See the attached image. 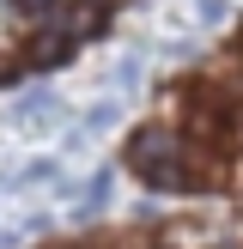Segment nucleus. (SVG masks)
Returning <instances> with one entry per match:
<instances>
[{
  "label": "nucleus",
  "instance_id": "f257e3e1",
  "mask_svg": "<svg viewBox=\"0 0 243 249\" xmlns=\"http://www.w3.org/2000/svg\"><path fill=\"white\" fill-rule=\"evenodd\" d=\"M12 116H18V122H55V97H49L43 85H31V91L12 104Z\"/></svg>",
  "mask_w": 243,
  "mask_h": 249
},
{
  "label": "nucleus",
  "instance_id": "f03ea898",
  "mask_svg": "<svg viewBox=\"0 0 243 249\" xmlns=\"http://www.w3.org/2000/svg\"><path fill=\"white\" fill-rule=\"evenodd\" d=\"M55 177V164H49V158H36V164H24V182H49Z\"/></svg>",
  "mask_w": 243,
  "mask_h": 249
},
{
  "label": "nucleus",
  "instance_id": "7ed1b4c3",
  "mask_svg": "<svg viewBox=\"0 0 243 249\" xmlns=\"http://www.w3.org/2000/svg\"><path fill=\"white\" fill-rule=\"evenodd\" d=\"M225 12H231L225 0H201V18H207V24H219V18H225Z\"/></svg>",
  "mask_w": 243,
  "mask_h": 249
}]
</instances>
